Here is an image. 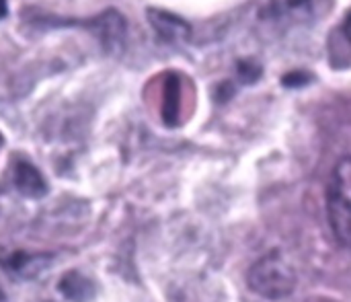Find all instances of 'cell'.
Masks as SVG:
<instances>
[{
    "instance_id": "1",
    "label": "cell",
    "mask_w": 351,
    "mask_h": 302,
    "mask_svg": "<svg viewBox=\"0 0 351 302\" xmlns=\"http://www.w3.org/2000/svg\"><path fill=\"white\" fill-rule=\"evenodd\" d=\"M296 282L298 278L294 266L280 251H271L259 257L247 274L249 288L267 301H282L290 297L296 288Z\"/></svg>"
},
{
    "instance_id": "2",
    "label": "cell",
    "mask_w": 351,
    "mask_h": 302,
    "mask_svg": "<svg viewBox=\"0 0 351 302\" xmlns=\"http://www.w3.org/2000/svg\"><path fill=\"white\" fill-rule=\"evenodd\" d=\"M327 220L335 241L348 249L351 241V161L341 156L327 183Z\"/></svg>"
},
{
    "instance_id": "3",
    "label": "cell",
    "mask_w": 351,
    "mask_h": 302,
    "mask_svg": "<svg viewBox=\"0 0 351 302\" xmlns=\"http://www.w3.org/2000/svg\"><path fill=\"white\" fill-rule=\"evenodd\" d=\"M86 29H90V33L97 35V39L103 43L105 49H117L123 45L125 41V35H128V23H125V16L115 10V8H107L103 12H99L97 16L93 19H86L84 21Z\"/></svg>"
},
{
    "instance_id": "4",
    "label": "cell",
    "mask_w": 351,
    "mask_h": 302,
    "mask_svg": "<svg viewBox=\"0 0 351 302\" xmlns=\"http://www.w3.org/2000/svg\"><path fill=\"white\" fill-rule=\"evenodd\" d=\"M333 0H271L269 12L294 23H313L331 10Z\"/></svg>"
},
{
    "instance_id": "5",
    "label": "cell",
    "mask_w": 351,
    "mask_h": 302,
    "mask_svg": "<svg viewBox=\"0 0 351 302\" xmlns=\"http://www.w3.org/2000/svg\"><path fill=\"white\" fill-rule=\"evenodd\" d=\"M146 19L152 27V31L165 41V43H185L191 39V25L175 14V12H169L165 8H154L150 6L146 10Z\"/></svg>"
},
{
    "instance_id": "6",
    "label": "cell",
    "mask_w": 351,
    "mask_h": 302,
    "mask_svg": "<svg viewBox=\"0 0 351 302\" xmlns=\"http://www.w3.org/2000/svg\"><path fill=\"white\" fill-rule=\"evenodd\" d=\"M14 185L16 189L23 194V196H29V198H39L45 194L47 189V183L45 179L41 177V173L29 163V161H16L14 163Z\"/></svg>"
},
{
    "instance_id": "7",
    "label": "cell",
    "mask_w": 351,
    "mask_h": 302,
    "mask_svg": "<svg viewBox=\"0 0 351 302\" xmlns=\"http://www.w3.org/2000/svg\"><path fill=\"white\" fill-rule=\"evenodd\" d=\"M329 54H331V64L335 68H348L350 66V31H348V14L339 23L337 29L331 31L329 37Z\"/></svg>"
},
{
    "instance_id": "8",
    "label": "cell",
    "mask_w": 351,
    "mask_h": 302,
    "mask_svg": "<svg viewBox=\"0 0 351 302\" xmlns=\"http://www.w3.org/2000/svg\"><path fill=\"white\" fill-rule=\"evenodd\" d=\"M179 105H181V84H179V76L173 72L167 76L165 82V99H162V117L169 126L177 124V115H179Z\"/></svg>"
},
{
    "instance_id": "9",
    "label": "cell",
    "mask_w": 351,
    "mask_h": 302,
    "mask_svg": "<svg viewBox=\"0 0 351 302\" xmlns=\"http://www.w3.org/2000/svg\"><path fill=\"white\" fill-rule=\"evenodd\" d=\"M237 74H239V80L245 82V84H251V82H257L259 76H261V66L255 62V60H241L237 64Z\"/></svg>"
},
{
    "instance_id": "10",
    "label": "cell",
    "mask_w": 351,
    "mask_h": 302,
    "mask_svg": "<svg viewBox=\"0 0 351 302\" xmlns=\"http://www.w3.org/2000/svg\"><path fill=\"white\" fill-rule=\"evenodd\" d=\"M308 82H313L311 72H300L298 70V72H288L286 76H282V84L290 86V89H298V86H304Z\"/></svg>"
},
{
    "instance_id": "11",
    "label": "cell",
    "mask_w": 351,
    "mask_h": 302,
    "mask_svg": "<svg viewBox=\"0 0 351 302\" xmlns=\"http://www.w3.org/2000/svg\"><path fill=\"white\" fill-rule=\"evenodd\" d=\"M8 14V0H0V19Z\"/></svg>"
},
{
    "instance_id": "12",
    "label": "cell",
    "mask_w": 351,
    "mask_h": 302,
    "mask_svg": "<svg viewBox=\"0 0 351 302\" xmlns=\"http://www.w3.org/2000/svg\"><path fill=\"white\" fill-rule=\"evenodd\" d=\"M0 302H8V294H6V290H4L2 284H0Z\"/></svg>"
}]
</instances>
